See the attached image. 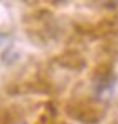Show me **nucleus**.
Segmentation results:
<instances>
[]
</instances>
